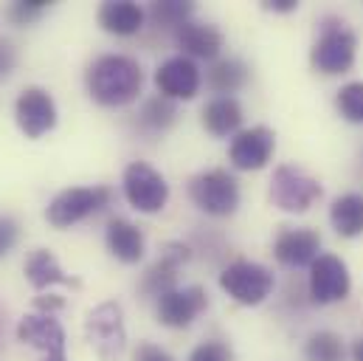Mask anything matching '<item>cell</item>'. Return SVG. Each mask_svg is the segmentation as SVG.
<instances>
[{
	"instance_id": "cell-30",
	"label": "cell",
	"mask_w": 363,
	"mask_h": 361,
	"mask_svg": "<svg viewBox=\"0 0 363 361\" xmlns=\"http://www.w3.org/2000/svg\"><path fill=\"white\" fill-rule=\"evenodd\" d=\"M17 237H20V226L14 217L9 215H0V260L17 246Z\"/></svg>"
},
{
	"instance_id": "cell-22",
	"label": "cell",
	"mask_w": 363,
	"mask_h": 361,
	"mask_svg": "<svg viewBox=\"0 0 363 361\" xmlns=\"http://www.w3.org/2000/svg\"><path fill=\"white\" fill-rule=\"evenodd\" d=\"M330 220L341 237L363 235V195L350 192V195L335 198V203L330 206Z\"/></svg>"
},
{
	"instance_id": "cell-35",
	"label": "cell",
	"mask_w": 363,
	"mask_h": 361,
	"mask_svg": "<svg viewBox=\"0 0 363 361\" xmlns=\"http://www.w3.org/2000/svg\"><path fill=\"white\" fill-rule=\"evenodd\" d=\"M352 359L363 361V339H361V342H355V347H352Z\"/></svg>"
},
{
	"instance_id": "cell-20",
	"label": "cell",
	"mask_w": 363,
	"mask_h": 361,
	"mask_svg": "<svg viewBox=\"0 0 363 361\" xmlns=\"http://www.w3.org/2000/svg\"><path fill=\"white\" fill-rule=\"evenodd\" d=\"M26 276L28 282L37 288V291H45L48 285H68V288H82V282L77 276H68L62 266L57 263V257L48 252V249H37L31 252V257L26 260Z\"/></svg>"
},
{
	"instance_id": "cell-14",
	"label": "cell",
	"mask_w": 363,
	"mask_h": 361,
	"mask_svg": "<svg viewBox=\"0 0 363 361\" xmlns=\"http://www.w3.org/2000/svg\"><path fill=\"white\" fill-rule=\"evenodd\" d=\"M189 257H191L189 246H183L178 240L167 243L164 252H161V257H158V263L144 274L141 291H144L147 296H158V299H161L164 293L175 291V288H178V269H181L183 263H189Z\"/></svg>"
},
{
	"instance_id": "cell-21",
	"label": "cell",
	"mask_w": 363,
	"mask_h": 361,
	"mask_svg": "<svg viewBox=\"0 0 363 361\" xmlns=\"http://www.w3.org/2000/svg\"><path fill=\"white\" fill-rule=\"evenodd\" d=\"M240 124H242V104L234 96H217L203 107V127L217 139L237 133Z\"/></svg>"
},
{
	"instance_id": "cell-9",
	"label": "cell",
	"mask_w": 363,
	"mask_h": 361,
	"mask_svg": "<svg viewBox=\"0 0 363 361\" xmlns=\"http://www.w3.org/2000/svg\"><path fill=\"white\" fill-rule=\"evenodd\" d=\"M350 271L347 263L335 254H318L310 266V296L318 305H333L350 296Z\"/></svg>"
},
{
	"instance_id": "cell-31",
	"label": "cell",
	"mask_w": 363,
	"mask_h": 361,
	"mask_svg": "<svg viewBox=\"0 0 363 361\" xmlns=\"http://www.w3.org/2000/svg\"><path fill=\"white\" fill-rule=\"evenodd\" d=\"M14 63H17V51H14V45H11L6 37H0V82L11 74Z\"/></svg>"
},
{
	"instance_id": "cell-26",
	"label": "cell",
	"mask_w": 363,
	"mask_h": 361,
	"mask_svg": "<svg viewBox=\"0 0 363 361\" xmlns=\"http://www.w3.org/2000/svg\"><path fill=\"white\" fill-rule=\"evenodd\" d=\"M304 356L307 361H344V342H341V336H335L330 330L313 333L307 339Z\"/></svg>"
},
{
	"instance_id": "cell-10",
	"label": "cell",
	"mask_w": 363,
	"mask_h": 361,
	"mask_svg": "<svg viewBox=\"0 0 363 361\" xmlns=\"http://www.w3.org/2000/svg\"><path fill=\"white\" fill-rule=\"evenodd\" d=\"M17 127L26 133V139H40L57 124V104L45 88H26L17 96L14 104Z\"/></svg>"
},
{
	"instance_id": "cell-4",
	"label": "cell",
	"mask_w": 363,
	"mask_h": 361,
	"mask_svg": "<svg viewBox=\"0 0 363 361\" xmlns=\"http://www.w3.org/2000/svg\"><path fill=\"white\" fill-rule=\"evenodd\" d=\"M88 342L101 361H116L127 347V330H124V313L118 302H101L96 305L85 319Z\"/></svg>"
},
{
	"instance_id": "cell-2",
	"label": "cell",
	"mask_w": 363,
	"mask_h": 361,
	"mask_svg": "<svg viewBox=\"0 0 363 361\" xmlns=\"http://www.w3.org/2000/svg\"><path fill=\"white\" fill-rule=\"evenodd\" d=\"M355 54H358L355 34L341 20L327 17L321 26V37L313 45V68L327 77L347 74L355 65Z\"/></svg>"
},
{
	"instance_id": "cell-16",
	"label": "cell",
	"mask_w": 363,
	"mask_h": 361,
	"mask_svg": "<svg viewBox=\"0 0 363 361\" xmlns=\"http://www.w3.org/2000/svg\"><path fill=\"white\" fill-rule=\"evenodd\" d=\"M318 249H321V237L313 229H281L273 243L276 260L287 269L313 266L318 257Z\"/></svg>"
},
{
	"instance_id": "cell-12",
	"label": "cell",
	"mask_w": 363,
	"mask_h": 361,
	"mask_svg": "<svg viewBox=\"0 0 363 361\" xmlns=\"http://www.w3.org/2000/svg\"><path fill=\"white\" fill-rule=\"evenodd\" d=\"M273 147H276V136H273L271 127H251V130H240L231 141V150H228V158L237 170H262L273 156Z\"/></svg>"
},
{
	"instance_id": "cell-34",
	"label": "cell",
	"mask_w": 363,
	"mask_h": 361,
	"mask_svg": "<svg viewBox=\"0 0 363 361\" xmlns=\"http://www.w3.org/2000/svg\"><path fill=\"white\" fill-rule=\"evenodd\" d=\"M298 3L296 0H271V3H265V9H273V11H293Z\"/></svg>"
},
{
	"instance_id": "cell-25",
	"label": "cell",
	"mask_w": 363,
	"mask_h": 361,
	"mask_svg": "<svg viewBox=\"0 0 363 361\" xmlns=\"http://www.w3.org/2000/svg\"><path fill=\"white\" fill-rule=\"evenodd\" d=\"M191 11H194V6L191 3H186V0H158V3H152L150 6V11H147V17L158 26V28H164V31H169V28H181L189 23V17H191Z\"/></svg>"
},
{
	"instance_id": "cell-8",
	"label": "cell",
	"mask_w": 363,
	"mask_h": 361,
	"mask_svg": "<svg viewBox=\"0 0 363 361\" xmlns=\"http://www.w3.org/2000/svg\"><path fill=\"white\" fill-rule=\"evenodd\" d=\"M321 183L296 167H279L271 178L273 206L284 212H307L321 198Z\"/></svg>"
},
{
	"instance_id": "cell-1",
	"label": "cell",
	"mask_w": 363,
	"mask_h": 361,
	"mask_svg": "<svg viewBox=\"0 0 363 361\" xmlns=\"http://www.w3.org/2000/svg\"><path fill=\"white\" fill-rule=\"evenodd\" d=\"M144 85V71L133 57L104 54L88 68V90L104 107L130 104Z\"/></svg>"
},
{
	"instance_id": "cell-5",
	"label": "cell",
	"mask_w": 363,
	"mask_h": 361,
	"mask_svg": "<svg viewBox=\"0 0 363 361\" xmlns=\"http://www.w3.org/2000/svg\"><path fill=\"white\" fill-rule=\"evenodd\" d=\"M189 198L194 206L206 215L225 217L240 206V186L231 173L225 170H208L189 180Z\"/></svg>"
},
{
	"instance_id": "cell-7",
	"label": "cell",
	"mask_w": 363,
	"mask_h": 361,
	"mask_svg": "<svg viewBox=\"0 0 363 361\" xmlns=\"http://www.w3.org/2000/svg\"><path fill=\"white\" fill-rule=\"evenodd\" d=\"M124 198L130 200L133 209H138L144 215H155L169 200V183L150 164L133 161L124 170Z\"/></svg>"
},
{
	"instance_id": "cell-24",
	"label": "cell",
	"mask_w": 363,
	"mask_h": 361,
	"mask_svg": "<svg viewBox=\"0 0 363 361\" xmlns=\"http://www.w3.org/2000/svg\"><path fill=\"white\" fill-rule=\"evenodd\" d=\"M206 80H208V88L211 90L228 96V93L240 90L248 82V68H245L240 60H220V63H214V65L208 68Z\"/></svg>"
},
{
	"instance_id": "cell-36",
	"label": "cell",
	"mask_w": 363,
	"mask_h": 361,
	"mask_svg": "<svg viewBox=\"0 0 363 361\" xmlns=\"http://www.w3.org/2000/svg\"><path fill=\"white\" fill-rule=\"evenodd\" d=\"M3 330H6V311H3V305H0V339H3Z\"/></svg>"
},
{
	"instance_id": "cell-18",
	"label": "cell",
	"mask_w": 363,
	"mask_h": 361,
	"mask_svg": "<svg viewBox=\"0 0 363 361\" xmlns=\"http://www.w3.org/2000/svg\"><path fill=\"white\" fill-rule=\"evenodd\" d=\"M104 240H107L110 254L118 257L121 263H127V266L141 263V257H144V235H141V229L133 226L130 220L113 217V220L107 223Z\"/></svg>"
},
{
	"instance_id": "cell-23",
	"label": "cell",
	"mask_w": 363,
	"mask_h": 361,
	"mask_svg": "<svg viewBox=\"0 0 363 361\" xmlns=\"http://www.w3.org/2000/svg\"><path fill=\"white\" fill-rule=\"evenodd\" d=\"M175 119H178L175 102L167 99V96H161V93L152 96V99H147L144 107H141V113H138V124L147 133H164V130H169L175 124Z\"/></svg>"
},
{
	"instance_id": "cell-29",
	"label": "cell",
	"mask_w": 363,
	"mask_h": 361,
	"mask_svg": "<svg viewBox=\"0 0 363 361\" xmlns=\"http://www.w3.org/2000/svg\"><path fill=\"white\" fill-rule=\"evenodd\" d=\"M189 361H234V353H231V347H228L225 342L211 339V342L197 345V347L191 350Z\"/></svg>"
},
{
	"instance_id": "cell-15",
	"label": "cell",
	"mask_w": 363,
	"mask_h": 361,
	"mask_svg": "<svg viewBox=\"0 0 363 361\" xmlns=\"http://www.w3.org/2000/svg\"><path fill=\"white\" fill-rule=\"evenodd\" d=\"M155 85L167 99H191L200 90V68L189 57H169L155 71Z\"/></svg>"
},
{
	"instance_id": "cell-19",
	"label": "cell",
	"mask_w": 363,
	"mask_h": 361,
	"mask_svg": "<svg viewBox=\"0 0 363 361\" xmlns=\"http://www.w3.org/2000/svg\"><path fill=\"white\" fill-rule=\"evenodd\" d=\"M175 40L183 48V57L189 54L191 57H200V60H214L223 48V34L214 28V26H206V23H186L175 31Z\"/></svg>"
},
{
	"instance_id": "cell-3",
	"label": "cell",
	"mask_w": 363,
	"mask_h": 361,
	"mask_svg": "<svg viewBox=\"0 0 363 361\" xmlns=\"http://www.w3.org/2000/svg\"><path fill=\"white\" fill-rule=\"evenodd\" d=\"M113 192L110 186H71L62 189L45 209V217L51 226L57 229H68L85 217H91L96 212H101L104 206H110Z\"/></svg>"
},
{
	"instance_id": "cell-28",
	"label": "cell",
	"mask_w": 363,
	"mask_h": 361,
	"mask_svg": "<svg viewBox=\"0 0 363 361\" xmlns=\"http://www.w3.org/2000/svg\"><path fill=\"white\" fill-rule=\"evenodd\" d=\"M48 0H14L9 9H6V17L14 23V26H28L34 20H40L45 11H48Z\"/></svg>"
},
{
	"instance_id": "cell-13",
	"label": "cell",
	"mask_w": 363,
	"mask_h": 361,
	"mask_svg": "<svg viewBox=\"0 0 363 361\" xmlns=\"http://www.w3.org/2000/svg\"><path fill=\"white\" fill-rule=\"evenodd\" d=\"M206 305L208 299L200 285L175 288L158 299V322L167 328H189L206 311Z\"/></svg>"
},
{
	"instance_id": "cell-11",
	"label": "cell",
	"mask_w": 363,
	"mask_h": 361,
	"mask_svg": "<svg viewBox=\"0 0 363 361\" xmlns=\"http://www.w3.org/2000/svg\"><path fill=\"white\" fill-rule=\"evenodd\" d=\"M17 339L43 350V361H68L65 356V330L51 313H28L17 325Z\"/></svg>"
},
{
	"instance_id": "cell-33",
	"label": "cell",
	"mask_w": 363,
	"mask_h": 361,
	"mask_svg": "<svg viewBox=\"0 0 363 361\" xmlns=\"http://www.w3.org/2000/svg\"><path fill=\"white\" fill-rule=\"evenodd\" d=\"M62 305H65V299H62V296H54V293L37 299V311H40V313H51V316H54V311H60Z\"/></svg>"
},
{
	"instance_id": "cell-27",
	"label": "cell",
	"mask_w": 363,
	"mask_h": 361,
	"mask_svg": "<svg viewBox=\"0 0 363 361\" xmlns=\"http://www.w3.org/2000/svg\"><path fill=\"white\" fill-rule=\"evenodd\" d=\"M341 116L352 124H363V82H350L338 90V99H335Z\"/></svg>"
},
{
	"instance_id": "cell-17",
	"label": "cell",
	"mask_w": 363,
	"mask_h": 361,
	"mask_svg": "<svg viewBox=\"0 0 363 361\" xmlns=\"http://www.w3.org/2000/svg\"><path fill=\"white\" fill-rule=\"evenodd\" d=\"M144 17H147L144 9L133 0H107L99 9V26L107 34H116V37L138 34L141 26H144Z\"/></svg>"
},
{
	"instance_id": "cell-6",
	"label": "cell",
	"mask_w": 363,
	"mask_h": 361,
	"mask_svg": "<svg viewBox=\"0 0 363 361\" xmlns=\"http://www.w3.org/2000/svg\"><path fill=\"white\" fill-rule=\"evenodd\" d=\"M220 288L240 305H259L271 296L273 274L259 263L237 260L220 274Z\"/></svg>"
},
{
	"instance_id": "cell-32",
	"label": "cell",
	"mask_w": 363,
	"mask_h": 361,
	"mask_svg": "<svg viewBox=\"0 0 363 361\" xmlns=\"http://www.w3.org/2000/svg\"><path fill=\"white\" fill-rule=\"evenodd\" d=\"M135 361H175V359H172L167 350H161V347L144 342V345H138V350H135Z\"/></svg>"
}]
</instances>
